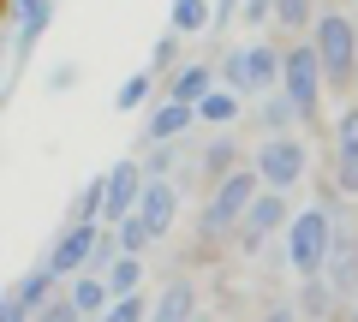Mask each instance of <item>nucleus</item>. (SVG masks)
Instances as JSON below:
<instances>
[{"instance_id":"7c9ffc66","label":"nucleus","mask_w":358,"mask_h":322,"mask_svg":"<svg viewBox=\"0 0 358 322\" xmlns=\"http://www.w3.org/2000/svg\"><path fill=\"white\" fill-rule=\"evenodd\" d=\"M334 149H358V102L341 108V119H334Z\"/></svg>"},{"instance_id":"473e14b6","label":"nucleus","mask_w":358,"mask_h":322,"mask_svg":"<svg viewBox=\"0 0 358 322\" xmlns=\"http://www.w3.org/2000/svg\"><path fill=\"white\" fill-rule=\"evenodd\" d=\"M268 6H275V0H239V18H245V24H257V30H263Z\"/></svg>"},{"instance_id":"ddd939ff","label":"nucleus","mask_w":358,"mask_h":322,"mask_svg":"<svg viewBox=\"0 0 358 322\" xmlns=\"http://www.w3.org/2000/svg\"><path fill=\"white\" fill-rule=\"evenodd\" d=\"M66 305H72V316H96V310L108 305V281L102 275H66Z\"/></svg>"},{"instance_id":"c9c22d12","label":"nucleus","mask_w":358,"mask_h":322,"mask_svg":"<svg viewBox=\"0 0 358 322\" xmlns=\"http://www.w3.org/2000/svg\"><path fill=\"white\" fill-rule=\"evenodd\" d=\"M0 24H6V0H0Z\"/></svg>"},{"instance_id":"e433bc0d","label":"nucleus","mask_w":358,"mask_h":322,"mask_svg":"<svg viewBox=\"0 0 358 322\" xmlns=\"http://www.w3.org/2000/svg\"><path fill=\"white\" fill-rule=\"evenodd\" d=\"M352 84H358V60H352Z\"/></svg>"},{"instance_id":"7ed1b4c3","label":"nucleus","mask_w":358,"mask_h":322,"mask_svg":"<svg viewBox=\"0 0 358 322\" xmlns=\"http://www.w3.org/2000/svg\"><path fill=\"white\" fill-rule=\"evenodd\" d=\"M281 96L293 102L299 119H317V108H322V66H317V48H310V42H299V48L281 54Z\"/></svg>"},{"instance_id":"a878e982","label":"nucleus","mask_w":358,"mask_h":322,"mask_svg":"<svg viewBox=\"0 0 358 322\" xmlns=\"http://www.w3.org/2000/svg\"><path fill=\"white\" fill-rule=\"evenodd\" d=\"M179 66V30H167V36H155V48H150V72H173Z\"/></svg>"},{"instance_id":"2eb2a0df","label":"nucleus","mask_w":358,"mask_h":322,"mask_svg":"<svg viewBox=\"0 0 358 322\" xmlns=\"http://www.w3.org/2000/svg\"><path fill=\"white\" fill-rule=\"evenodd\" d=\"M185 126H192V102H173V96H167V102H162V108L150 114L143 138H150V143H167V138H179Z\"/></svg>"},{"instance_id":"c85d7f7f","label":"nucleus","mask_w":358,"mask_h":322,"mask_svg":"<svg viewBox=\"0 0 358 322\" xmlns=\"http://www.w3.org/2000/svg\"><path fill=\"white\" fill-rule=\"evenodd\" d=\"M96 215H102V173H96V180L78 191V203H72V221H96Z\"/></svg>"},{"instance_id":"0eeeda50","label":"nucleus","mask_w":358,"mask_h":322,"mask_svg":"<svg viewBox=\"0 0 358 322\" xmlns=\"http://www.w3.org/2000/svg\"><path fill=\"white\" fill-rule=\"evenodd\" d=\"M322 281H329V293H334V298H358V233H346V227H341V215H334V233H329Z\"/></svg>"},{"instance_id":"a211bd4d","label":"nucleus","mask_w":358,"mask_h":322,"mask_svg":"<svg viewBox=\"0 0 358 322\" xmlns=\"http://www.w3.org/2000/svg\"><path fill=\"white\" fill-rule=\"evenodd\" d=\"M209 84H215V72H209V66H173V84H167V96H173V102H197Z\"/></svg>"},{"instance_id":"9d476101","label":"nucleus","mask_w":358,"mask_h":322,"mask_svg":"<svg viewBox=\"0 0 358 322\" xmlns=\"http://www.w3.org/2000/svg\"><path fill=\"white\" fill-rule=\"evenodd\" d=\"M138 185H143V168H138V161H120V168H108V173H102V215H108V221L131 215V203H138Z\"/></svg>"},{"instance_id":"6ab92c4d","label":"nucleus","mask_w":358,"mask_h":322,"mask_svg":"<svg viewBox=\"0 0 358 322\" xmlns=\"http://www.w3.org/2000/svg\"><path fill=\"white\" fill-rule=\"evenodd\" d=\"M167 30H179V36H197V30H209V0H173Z\"/></svg>"},{"instance_id":"6e6552de","label":"nucleus","mask_w":358,"mask_h":322,"mask_svg":"<svg viewBox=\"0 0 358 322\" xmlns=\"http://www.w3.org/2000/svg\"><path fill=\"white\" fill-rule=\"evenodd\" d=\"M90 245H96V221H72V227L54 239V251H48V263H42V269H48L54 281H66V275L90 269Z\"/></svg>"},{"instance_id":"20e7f679","label":"nucleus","mask_w":358,"mask_h":322,"mask_svg":"<svg viewBox=\"0 0 358 322\" xmlns=\"http://www.w3.org/2000/svg\"><path fill=\"white\" fill-rule=\"evenodd\" d=\"M251 168H257V185H268V191H287V185H299V180H305L310 149H305L299 138H287V131H268Z\"/></svg>"},{"instance_id":"4be33fe9","label":"nucleus","mask_w":358,"mask_h":322,"mask_svg":"<svg viewBox=\"0 0 358 322\" xmlns=\"http://www.w3.org/2000/svg\"><path fill=\"white\" fill-rule=\"evenodd\" d=\"M102 316H108V322H138V316H150V305H143V293L131 286V293H108Z\"/></svg>"},{"instance_id":"412c9836","label":"nucleus","mask_w":358,"mask_h":322,"mask_svg":"<svg viewBox=\"0 0 358 322\" xmlns=\"http://www.w3.org/2000/svg\"><path fill=\"white\" fill-rule=\"evenodd\" d=\"M102 281H108V293H131V286L143 281V263L131 257V251H120V257L108 263V275H102Z\"/></svg>"},{"instance_id":"2f4dec72","label":"nucleus","mask_w":358,"mask_h":322,"mask_svg":"<svg viewBox=\"0 0 358 322\" xmlns=\"http://www.w3.org/2000/svg\"><path fill=\"white\" fill-rule=\"evenodd\" d=\"M138 168H143V180H167V168H173V138H167V143H155V149H150V161H138Z\"/></svg>"},{"instance_id":"f704fd0d","label":"nucleus","mask_w":358,"mask_h":322,"mask_svg":"<svg viewBox=\"0 0 358 322\" xmlns=\"http://www.w3.org/2000/svg\"><path fill=\"white\" fill-rule=\"evenodd\" d=\"M233 18H239V0H215V6H209V24H233Z\"/></svg>"},{"instance_id":"f3484780","label":"nucleus","mask_w":358,"mask_h":322,"mask_svg":"<svg viewBox=\"0 0 358 322\" xmlns=\"http://www.w3.org/2000/svg\"><path fill=\"white\" fill-rule=\"evenodd\" d=\"M48 293H54V275H48V269H30L24 281H18L13 293H6V298H13V305H18V316H30V310H36L42 298H48Z\"/></svg>"},{"instance_id":"cd10ccee","label":"nucleus","mask_w":358,"mask_h":322,"mask_svg":"<svg viewBox=\"0 0 358 322\" xmlns=\"http://www.w3.org/2000/svg\"><path fill=\"white\" fill-rule=\"evenodd\" d=\"M334 185L346 197H358V149H334Z\"/></svg>"},{"instance_id":"4468645a","label":"nucleus","mask_w":358,"mask_h":322,"mask_svg":"<svg viewBox=\"0 0 358 322\" xmlns=\"http://www.w3.org/2000/svg\"><path fill=\"white\" fill-rule=\"evenodd\" d=\"M192 119H209V126H233V119H239V90H227V84H209V90L192 102Z\"/></svg>"},{"instance_id":"5701e85b","label":"nucleus","mask_w":358,"mask_h":322,"mask_svg":"<svg viewBox=\"0 0 358 322\" xmlns=\"http://www.w3.org/2000/svg\"><path fill=\"white\" fill-rule=\"evenodd\" d=\"M108 233H114V251H143V245H150V227H143L138 215H120V221H108Z\"/></svg>"},{"instance_id":"9b49d317","label":"nucleus","mask_w":358,"mask_h":322,"mask_svg":"<svg viewBox=\"0 0 358 322\" xmlns=\"http://www.w3.org/2000/svg\"><path fill=\"white\" fill-rule=\"evenodd\" d=\"M239 54V72H245V90H275L281 84V54L268 42H251V48H233Z\"/></svg>"},{"instance_id":"bb28decb","label":"nucleus","mask_w":358,"mask_h":322,"mask_svg":"<svg viewBox=\"0 0 358 322\" xmlns=\"http://www.w3.org/2000/svg\"><path fill=\"white\" fill-rule=\"evenodd\" d=\"M150 78H155V72H131L126 84H120L114 108H126V114H131V108H143V96H150Z\"/></svg>"},{"instance_id":"f8f14e48","label":"nucleus","mask_w":358,"mask_h":322,"mask_svg":"<svg viewBox=\"0 0 358 322\" xmlns=\"http://www.w3.org/2000/svg\"><path fill=\"white\" fill-rule=\"evenodd\" d=\"M18 13V30H13V48H18V60H24L30 48L42 42V30H48V18H54V0H6Z\"/></svg>"},{"instance_id":"c756f323","label":"nucleus","mask_w":358,"mask_h":322,"mask_svg":"<svg viewBox=\"0 0 358 322\" xmlns=\"http://www.w3.org/2000/svg\"><path fill=\"white\" fill-rule=\"evenodd\" d=\"M263 96H268V90H263ZM293 119H299V114H293L287 96H268V102H263V126H268V131H287Z\"/></svg>"},{"instance_id":"f03ea898","label":"nucleus","mask_w":358,"mask_h":322,"mask_svg":"<svg viewBox=\"0 0 358 322\" xmlns=\"http://www.w3.org/2000/svg\"><path fill=\"white\" fill-rule=\"evenodd\" d=\"M281 233H287V263H293L299 275H322L329 233H334V209H287Z\"/></svg>"},{"instance_id":"72a5a7b5","label":"nucleus","mask_w":358,"mask_h":322,"mask_svg":"<svg viewBox=\"0 0 358 322\" xmlns=\"http://www.w3.org/2000/svg\"><path fill=\"white\" fill-rule=\"evenodd\" d=\"M72 84H78V66H72V60L48 72V90H54V96H60V90H72Z\"/></svg>"},{"instance_id":"39448f33","label":"nucleus","mask_w":358,"mask_h":322,"mask_svg":"<svg viewBox=\"0 0 358 322\" xmlns=\"http://www.w3.org/2000/svg\"><path fill=\"white\" fill-rule=\"evenodd\" d=\"M251 191H257V168H233V173H221V180H215V197H209V209H203V239L233 233V221L245 215Z\"/></svg>"},{"instance_id":"393cba45","label":"nucleus","mask_w":358,"mask_h":322,"mask_svg":"<svg viewBox=\"0 0 358 322\" xmlns=\"http://www.w3.org/2000/svg\"><path fill=\"white\" fill-rule=\"evenodd\" d=\"M268 18H275L281 30H305V24H310V0H275Z\"/></svg>"},{"instance_id":"aec40b11","label":"nucleus","mask_w":358,"mask_h":322,"mask_svg":"<svg viewBox=\"0 0 358 322\" xmlns=\"http://www.w3.org/2000/svg\"><path fill=\"white\" fill-rule=\"evenodd\" d=\"M197 161H203V173H209V185H215L221 173H233V168H239V143H233V138H215V143H209L203 155H197Z\"/></svg>"},{"instance_id":"f257e3e1","label":"nucleus","mask_w":358,"mask_h":322,"mask_svg":"<svg viewBox=\"0 0 358 322\" xmlns=\"http://www.w3.org/2000/svg\"><path fill=\"white\" fill-rule=\"evenodd\" d=\"M310 48H317L322 84L346 90V84H352V60H358V24L346 13H322L317 30H310Z\"/></svg>"},{"instance_id":"4c0bfd02","label":"nucleus","mask_w":358,"mask_h":322,"mask_svg":"<svg viewBox=\"0 0 358 322\" xmlns=\"http://www.w3.org/2000/svg\"><path fill=\"white\" fill-rule=\"evenodd\" d=\"M352 316H358V305H352Z\"/></svg>"},{"instance_id":"423d86ee","label":"nucleus","mask_w":358,"mask_h":322,"mask_svg":"<svg viewBox=\"0 0 358 322\" xmlns=\"http://www.w3.org/2000/svg\"><path fill=\"white\" fill-rule=\"evenodd\" d=\"M287 191H268V185H257L251 191V203H245V215L233 221V227H239V245L245 251H257L263 245V239H275V233H281V221H287Z\"/></svg>"},{"instance_id":"b1692460","label":"nucleus","mask_w":358,"mask_h":322,"mask_svg":"<svg viewBox=\"0 0 358 322\" xmlns=\"http://www.w3.org/2000/svg\"><path fill=\"white\" fill-rule=\"evenodd\" d=\"M299 305H305V316H329V310H334L329 281H322V275H305V298H299Z\"/></svg>"},{"instance_id":"1a4fd4ad","label":"nucleus","mask_w":358,"mask_h":322,"mask_svg":"<svg viewBox=\"0 0 358 322\" xmlns=\"http://www.w3.org/2000/svg\"><path fill=\"white\" fill-rule=\"evenodd\" d=\"M173 209H179V191L167 180H143L138 185V203H131V215L150 227V239H167V227H173Z\"/></svg>"},{"instance_id":"dca6fc26","label":"nucleus","mask_w":358,"mask_h":322,"mask_svg":"<svg viewBox=\"0 0 358 322\" xmlns=\"http://www.w3.org/2000/svg\"><path fill=\"white\" fill-rule=\"evenodd\" d=\"M192 310H197V293H192L185 281H167V286H162V298L150 305V316H155V322H185Z\"/></svg>"}]
</instances>
